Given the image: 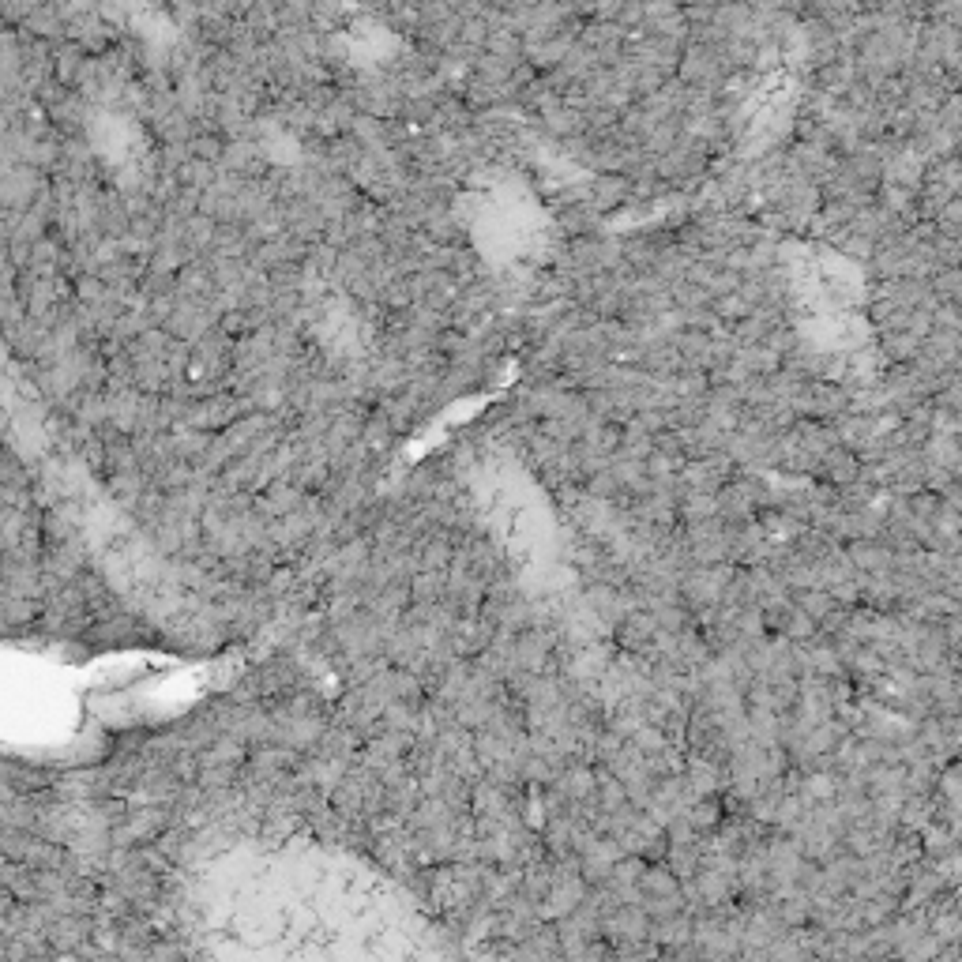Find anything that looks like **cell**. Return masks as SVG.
I'll return each instance as SVG.
<instances>
[{
  "mask_svg": "<svg viewBox=\"0 0 962 962\" xmlns=\"http://www.w3.org/2000/svg\"><path fill=\"white\" fill-rule=\"evenodd\" d=\"M230 929L241 951H264L267 962H451L436 936L406 902L361 891L331 899L327 910L301 899L297 876H260Z\"/></svg>",
  "mask_w": 962,
  "mask_h": 962,
  "instance_id": "6da1fadb",
  "label": "cell"
}]
</instances>
